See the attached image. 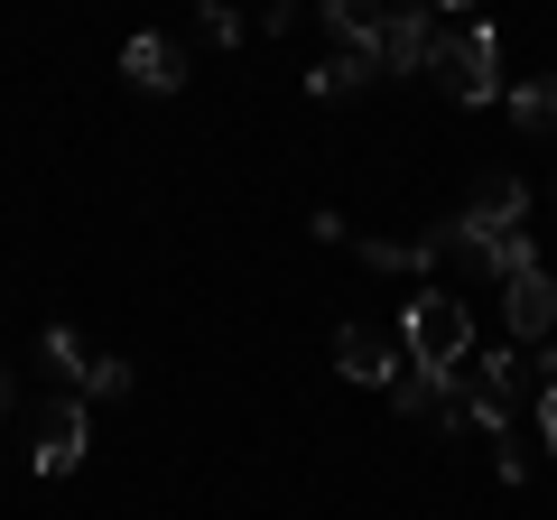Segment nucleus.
Here are the masks:
<instances>
[{
	"mask_svg": "<svg viewBox=\"0 0 557 520\" xmlns=\"http://www.w3.org/2000/svg\"><path fill=\"white\" fill-rule=\"evenodd\" d=\"M47 362H57V381L75 391V400H121V391H131V362H121V354H94L75 325H47Z\"/></svg>",
	"mask_w": 557,
	"mask_h": 520,
	"instance_id": "4",
	"label": "nucleus"
},
{
	"mask_svg": "<svg viewBox=\"0 0 557 520\" xmlns=\"http://www.w3.org/2000/svg\"><path fill=\"white\" fill-rule=\"evenodd\" d=\"M511 131H520V140H557V75L511 84Z\"/></svg>",
	"mask_w": 557,
	"mask_h": 520,
	"instance_id": "11",
	"label": "nucleus"
},
{
	"mask_svg": "<svg viewBox=\"0 0 557 520\" xmlns=\"http://www.w3.org/2000/svg\"><path fill=\"white\" fill-rule=\"evenodd\" d=\"M335 372L362 381V391H391V381L409 372V354H399L391 335H372V325H344V335H335Z\"/></svg>",
	"mask_w": 557,
	"mask_h": 520,
	"instance_id": "8",
	"label": "nucleus"
},
{
	"mask_svg": "<svg viewBox=\"0 0 557 520\" xmlns=\"http://www.w3.org/2000/svg\"><path fill=\"white\" fill-rule=\"evenodd\" d=\"M428 10H474V0H428Z\"/></svg>",
	"mask_w": 557,
	"mask_h": 520,
	"instance_id": "17",
	"label": "nucleus"
},
{
	"mask_svg": "<svg viewBox=\"0 0 557 520\" xmlns=\"http://www.w3.org/2000/svg\"><path fill=\"white\" fill-rule=\"evenodd\" d=\"M418 75L437 84L446 102H465V112L502 102V28H493V20H474V28H456V38H437Z\"/></svg>",
	"mask_w": 557,
	"mask_h": 520,
	"instance_id": "2",
	"label": "nucleus"
},
{
	"mask_svg": "<svg viewBox=\"0 0 557 520\" xmlns=\"http://www.w3.org/2000/svg\"><path fill=\"white\" fill-rule=\"evenodd\" d=\"M530 186L520 177H493L474 205H465L456 223H437V260H456V270H483V280H520V270H539V242H530Z\"/></svg>",
	"mask_w": 557,
	"mask_h": 520,
	"instance_id": "1",
	"label": "nucleus"
},
{
	"mask_svg": "<svg viewBox=\"0 0 557 520\" xmlns=\"http://www.w3.org/2000/svg\"><path fill=\"white\" fill-rule=\"evenodd\" d=\"M121 75H131L139 94H177V84H186V57H177V38H159V28H139V38L121 47Z\"/></svg>",
	"mask_w": 557,
	"mask_h": 520,
	"instance_id": "9",
	"label": "nucleus"
},
{
	"mask_svg": "<svg viewBox=\"0 0 557 520\" xmlns=\"http://www.w3.org/2000/svg\"><path fill=\"white\" fill-rule=\"evenodd\" d=\"M502 335H511V344H548L557 335V280H548V270L502 280Z\"/></svg>",
	"mask_w": 557,
	"mask_h": 520,
	"instance_id": "6",
	"label": "nucleus"
},
{
	"mask_svg": "<svg viewBox=\"0 0 557 520\" xmlns=\"http://www.w3.org/2000/svg\"><path fill=\"white\" fill-rule=\"evenodd\" d=\"M493 465H502V483H530V446L502 437V446H493Z\"/></svg>",
	"mask_w": 557,
	"mask_h": 520,
	"instance_id": "15",
	"label": "nucleus"
},
{
	"mask_svg": "<svg viewBox=\"0 0 557 520\" xmlns=\"http://www.w3.org/2000/svg\"><path fill=\"white\" fill-rule=\"evenodd\" d=\"M362 270H437V242H362Z\"/></svg>",
	"mask_w": 557,
	"mask_h": 520,
	"instance_id": "13",
	"label": "nucleus"
},
{
	"mask_svg": "<svg viewBox=\"0 0 557 520\" xmlns=\"http://www.w3.org/2000/svg\"><path fill=\"white\" fill-rule=\"evenodd\" d=\"M539 446H557V381H539Z\"/></svg>",
	"mask_w": 557,
	"mask_h": 520,
	"instance_id": "16",
	"label": "nucleus"
},
{
	"mask_svg": "<svg viewBox=\"0 0 557 520\" xmlns=\"http://www.w3.org/2000/svg\"><path fill=\"white\" fill-rule=\"evenodd\" d=\"M428 47H437L428 0H399V10H381V28H372V75H418V65H428Z\"/></svg>",
	"mask_w": 557,
	"mask_h": 520,
	"instance_id": "5",
	"label": "nucleus"
},
{
	"mask_svg": "<svg viewBox=\"0 0 557 520\" xmlns=\"http://www.w3.org/2000/svg\"><path fill=\"white\" fill-rule=\"evenodd\" d=\"M399 354H409V372H456V362L474 354V317H465V298L418 288V298L399 307Z\"/></svg>",
	"mask_w": 557,
	"mask_h": 520,
	"instance_id": "3",
	"label": "nucleus"
},
{
	"mask_svg": "<svg viewBox=\"0 0 557 520\" xmlns=\"http://www.w3.org/2000/svg\"><path fill=\"white\" fill-rule=\"evenodd\" d=\"M325 38L344 47V57H372V28H381V0H317Z\"/></svg>",
	"mask_w": 557,
	"mask_h": 520,
	"instance_id": "10",
	"label": "nucleus"
},
{
	"mask_svg": "<svg viewBox=\"0 0 557 520\" xmlns=\"http://www.w3.org/2000/svg\"><path fill=\"white\" fill-rule=\"evenodd\" d=\"M0 419H10V372H0Z\"/></svg>",
	"mask_w": 557,
	"mask_h": 520,
	"instance_id": "18",
	"label": "nucleus"
},
{
	"mask_svg": "<svg viewBox=\"0 0 557 520\" xmlns=\"http://www.w3.org/2000/svg\"><path fill=\"white\" fill-rule=\"evenodd\" d=\"M362 75H372V57H344V47H335V57H317V65H307V94H317V102H344Z\"/></svg>",
	"mask_w": 557,
	"mask_h": 520,
	"instance_id": "12",
	"label": "nucleus"
},
{
	"mask_svg": "<svg viewBox=\"0 0 557 520\" xmlns=\"http://www.w3.org/2000/svg\"><path fill=\"white\" fill-rule=\"evenodd\" d=\"M84 446H94V419H84V400H57V409L38 419V446H28V465L57 483V474H75V465H84Z\"/></svg>",
	"mask_w": 557,
	"mask_h": 520,
	"instance_id": "7",
	"label": "nucleus"
},
{
	"mask_svg": "<svg viewBox=\"0 0 557 520\" xmlns=\"http://www.w3.org/2000/svg\"><path fill=\"white\" fill-rule=\"evenodd\" d=\"M196 20H205V38H214V47H242V38H251L242 10H223V0H196Z\"/></svg>",
	"mask_w": 557,
	"mask_h": 520,
	"instance_id": "14",
	"label": "nucleus"
}]
</instances>
